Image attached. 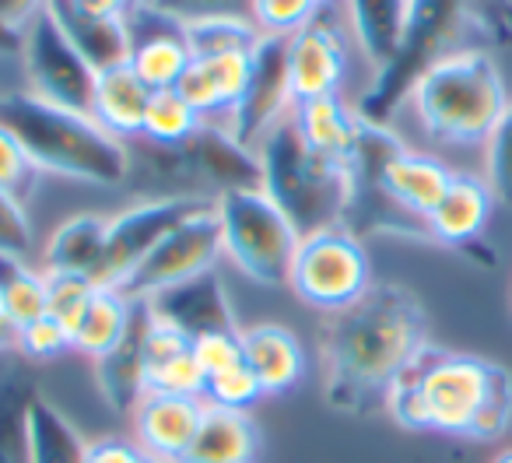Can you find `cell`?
Masks as SVG:
<instances>
[{"mask_svg":"<svg viewBox=\"0 0 512 463\" xmlns=\"http://www.w3.org/2000/svg\"><path fill=\"white\" fill-rule=\"evenodd\" d=\"M36 232H32L29 211L22 200L0 193V257H29Z\"/></svg>","mask_w":512,"mask_h":463,"instance_id":"41","label":"cell"},{"mask_svg":"<svg viewBox=\"0 0 512 463\" xmlns=\"http://www.w3.org/2000/svg\"><path fill=\"white\" fill-rule=\"evenodd\" d=\"M134 418L137 446L155 463H179L190 449L204 418V400L172 397V393H144Z\"/></svg>","mask_w":512,"mask_h":463,"instance_id":"17","label":"cell"},{"mask_svg":"<svg viewBox=\"0 0 512 463\" xmlns=\"http://www.w3.org/2000/svg\"><path fill=\"white\" fill-rule=\"evenodd\" d=\"M144 323H148V302H134V323L120 348L95 362V383L102 390V400L120 418H130L144 397Z\"/></svg>","mask_w":512,"mask_h":463,"instance_id":"21","label":"cell"},{"mask_svg":"<svg viewBox=\"0 0 512 463\" xmlns=\"http://www.w3.org/2000/svg\"><path fill=\"white\" fill-rule=\"evenodd\" d=\"M46 11L53 15V22L64 29V36L74 43V50L99 71H109V67L130 64V53H134V32H130V22L120 18V22H106V18H92L85 11L74 8V0H50Z\"/></svg>","mask_w":512,"mask_h":463,"instance_id":"20","label":"cell"},{"mask_svg":"<svg viewBox=\"0 0 512 463\" xmlns=\"http://www.w3.org/2000/svg\"><path fill=\"white\" fill-rule=\"evenodd\" d=\"M193 358L207 376H218L221 369H232L242 362V330H228V334H204L190 341Z\"/></svg>","mask_w":512,"mask_h":463,"instance_id":"43","label":"cell"},{"mask_svg":"<svg viewBox=\"0 0 512 463\" xmlns=\"http://www.w3.org/2000/svg\"><path fill=\"white\" fill-rule=\"evenodd\" d=\"M137 4H141V0H137Z\"/></svg>","mask_w":512,"mask_h":463,"instance_id":"52","label":"cell"},{"mask_svg":"<svg viewBox=\"0 0 512 463\" xmlns=\"http://www.w3.org/2000/svg\"><path fill=\"white\" fill-rule=\"evenodd\" d=\"M355 43L372 71L383 74L397 60L411 22V0H344Z\"/></svg>","mask_w":512,"mask_h":463,"instance_id":"24","label":"cell"},{"mask_svg":"<svg viewBox=\"0 0 512 463\" xmlns=\"http://www.w3.org/2000/svg\"><path fill=\"white\" fill-rule=\"evenodd\" d=\"M344 78H348V43L334 22L316 18L288 39V81L295 106L323 95H341Z\"/></svg>","mask_w":512,"mask_h":463,"instance_id":"14","label":"cell"},{"mask_svg":"<svg viewBox=\"0 0 512 463\" xmlns=\"http://www.w3.org/2000/svg\"><path fill=\"white\" fill-rule=\"evenodd\" d=\"M383 407L411 432L495 442L512 425V372L491 358L428 344L393 379Z\"/></svg>","mask_w":512,"mask_h":463,"instance_id":"2","label":"cell"},{"mask_svg":"<svg viewBox=\"0 0 512 463\" xmlns=\"http://www.w3.org/2000/svg\"><path fill=\"white\" fill-rule=\"evenodd\" d=\"M64 351H74V337H71V330L60 320H53L50 313L25 323V327L18 330V355H22L25 362H50V358L64 355Z\"/></svg>","mask_w":512,"mask_h":463,"instance_id":"40","label":"cell"},{"mask_svg":"<svg viewBox=\"0 0 512 463\" xmlns=\"http://www.w3.org/2000/svg\"><path fill=\"white\" fill-rule=\"evenodd\" d=\"M109 236V218L102 214H74L50 236L43 250V271L46 274H88L102 260Z\"/></svg>","mask_w":512,"mask_h":463,"instance_id":"27","label":"cell"},{"mask_svg":"<svg viewBox=\"0 0 512 463\" xmlns=\"http://www.w3.org/2000/svg\"><path fill=\"white\" fill-rule=\"evenodd\" d=\"M22 64L32 95L74 113H92L95 67L74 50L50 11L22 32Z\"/></svg>","mask_w":512,"mask_h":463,"instance_id":"12","label":"cell"},{"mask_svg":"<svg viewBox=\"0 0 512 463\" xmlns=\"http://www.w3.org/2000/svg\"><path fill=\"white\" fill-rule=\"evenodd\" d=\"M141 8L165 15L172 22H193L211 15H242L249 18V0H141Z\"/></svg>","mask_w":512,"mask_h":463,"instance_id":"42","label":"cell"},{"mask_svg":"<svg viewBox=\"0 0 512 463\" xmlns=\"http://www.w3.org/2000/svg\"><path fill=\"white\" fill-rule=\"evenodd\" d=\"M256 158H260V186L285 211L299 236L344 225L355 193L351 165L316 155L299 137L292 116L260 141Z\"/></svg>","mask_w":512,"mask_h":463,"instance_id":"7","label":"cell"},{"mask_svg":"<svg viewBox=\"0 0 512 463\" xmlns=\"http://www.w3.org/2000/svg\"><path fill=\"white\" fill-rule=\"evenodd\" d=\"M221 253H225V246H221V221L211 204L204 211L190 214L186 221H179L169 236L158 239V246L144 257V264L130 274V281L120 292L130 302H151L162 292H169V288L186 285V281L214 271Z\"/></svg>","mask_w":512,"mask_h":463,"instance_id":"10","label":"cell"},{"mask_svg":"<svg viewBox=\"0 0 512 463\" xmlns=\"http://www.w3.org/2000/svg\"><path fill=\"white\" fill-rule=\"evenodd\" d=\"M39 179H43L39 165L29 158L22 141L0 123V193H8V197L25 204L39 190Z\"/></svg>","mask_w":512,"mask_h":463,"instance_id":"37","label":"cell"},{"mask_svg":"<svg viewBox=\"0 0 512 463\" xmlns=\"http://www.w3.org/2000/svg\"><path fill=\"white\" fill-rule=\"evenodd\" d=\"M512 43V0H411V22L397 60L376 74L358 116L390 127L425 67L449 53Z\"/></svg>","mask_w":512,"mask_h":463,"instance_id":"3","label":"cell"},{"mask_svg":"<svg viewBox=\"0 0 512 463\" xmlns=\"http://www.w3.org/2000/svg\"><path fill=\"white\" fill-rule=\"evenodd\" d=\"M491 207H495V197H491V186L481 176L453 172L442 200L425 218L428 239L439 246H449V250L474 253L477 246H484L481 236L488 228Z\"/></svg>","mask_w":512,"mask_h":463,"instance_id":"16","label":"cell"},{"mask_svg":"<svg viewBox=\"0 0 512 463\" xmlns=\"http://www.w3.org/2000/svg\"><path fill=\"white\" fill-rule=\"evenodd\" d=\"M88 439L39 393L29 407V463H85Z\"/></svg>","mask_w":512,"mask_h":463,"instance_id":"29","label":"cell"},{"mask_svg":"<svg viewBox=\"0 0 512 463\" xmlns=\"http://www.w3.org/2000/svg\"><path fill=\"white\" fill-rule=\"evenodd\" d=\"M183 39L190 46L193 60H207V57H218V53L256 50V43L264 36L242 15H211V18L183 22Z\"/></svg>","mask_w":512,"mask_h":463,"instance_id":"31","label":"cell"},{"mask_svg":"<svg viewBox=\"0 0 512 463\" xmlns=\"http://www.w3.org/2000/svg\"><path fill=\"white\" fill-rule=\"evenodd\" d=\"M0 309L18 330L50 313L46 274L32 271L22 257H0Z\"/></svg>","mask_w":512,"mask_h":463,"instance_id":"30","label":"cell"},{"mask_svg":"<svg viewBox=\"0 0 512 463\" xmlns=\"http://www.w3.org/2000/svg\"><path fill=\"white\" fill-rule=\"evenodd\" d=\"M85 463H155L148 453H144L137 442L116 439V435H106V439L88 442Z\"/></svg>","mask_w":512,"mask_h":463,"instance_id":"45","label":"cell"},{"mask_svg":"<svg viewBox=\"0 0 512 463\" xmlns=\"http://www.w3.org/2000/svg\"><path fill=\"white\" fill-rule=\"evenodd\" d=\"M288 285L302 302L330 316L362 299L376 281L362 239L348 225H334L299 239Z\"/></svg>","mask_w":512,"mask_h":463,"instance_id":"9","label":"cell"},{"mask_svg":"<svg viewBox=\"0 0 512 463\" xmlns=\"http://www.w3.org/2000/svg\"><path fill=\"white\" fill-rule=\"evenodd\" d=\"M50 0H0V25L22 36L32 22L46 11Z\"/></svg>","mask_w":512,"mask_h":463,"instance_id":"46","label":"cell"},{"mask_svg":"<svg viewBox=\"0 0 512 463\" xmlns=\"http://www.w3.org/2000/svg\"><path fill=\"white\" fill-rule=\"evenodd\" d=\"M95 292H99V285H95L88 274H46V299H50V316L64 323V327L71 330V337H74V330H78V323L85 320V313H88V306H92Z\"/></svg>","mask_w":512,"mask_h":463,"instance_id":"34","label":"cell"},{"mask_svg":"<svg viewBox=\"0 0 512 463\" xmlns=\"http://www.w3.org/2000/svg\"><path fill=\"white\" fill-rule=\"evenodd\" d=\"M137 0H74V8L85 11L92 18H106V22H120V18H130Z\"/></svg>","mask_w":512,"mask_h":463,"instance_id":"47","label":"cell"},{"mask_svg":"<svg viewBox=\"0 0 512 463\" xmlns=\"http://www.w3.org/2000/svg\"><path fill=\"white\" fill-rule=\"evenodd\" d=\"M204 390H207V372L193 358V348L169 358V362L155 365V369H144V393H172V397L204 400Z\"/></svg>","mask_w":512,"mask_h":463,"instance_id":"35","label":"cell"},{"mask_svg":"<svg viewBox=\"0 0 512 463\" xmlns=\"http://www.w3.org/2000/svg\"><path fill=\"white\" fill-rule=\"evenodd\" d=\"M144 369H155V365L169 362V358L190 351V337L179 334L176 327H169L165 320H158L148 306V323H144Z\"/></svg>","mask_w":512,"mask_h":463,"instance_id":"44","label":"cell"},{"mask_svg":"<svg viewBox=\"0 0 512 463\" xmlns=\"http://www.w3.org/2000/svg\"><path fill=\"white\" fill-rule=\"evenodd\" d=\"M260 453V428L249 411L204 404V418L179 463H253Z\"/></svg>","mask_w":512,"mask_h":463,"instance_id":"23","label":"cell"},{"mask_svg":"<svg viewBox=\"0 0 512 463\" xmlns=\"http://www.w3.org/2000/svg\"><path fill=\"white\" fill-rule=\"evenodd\" d=\"M407 106L435 144L477 148L488 144L491 130L498 127L509 92L488 50H463L425 67L407 95Z\"/></svg>","mask_w":512,"mask_h":463,"instance_id":"5","label":"cell"},{"mask_svg":"<svg viewBox=\"0 0 512 463\" xmlns=\"http://www.w3.org/2000/svg\"><path fill=\"white\" fill-rule=\"evenodd\" d=\"M151 197H193L214 204L232 190L260 186V158L253 148L239 144L225 127L204 123L190 141L148 144L137 137L130 148V179Z\"/></svg>","mask_w":512,"mask_h":463,"instance_id":"6","label":"cell"},{"mask_svg":"<svg viewBox=\"0 0 512 463\" xmlns=\"http://www.w3.org/2000/svg\"><path fill=\"white\" fill-rule=\"evenodd\" d=\"M264 386L256 383V376L249 372L246 362L232 365V369H221L218 376H207L204 404L228 407V411H249L264 400Z\"/></svg>","mask_w":512,"mask_h":463,"instance_id":"39","label":"cell"},{"mask_svg":"<svg viewBox=\"0 0 512 463\" xmlns=\"http://www.w3.org/2000/svg\"><path fill=\"white\" fill-rule=\"evenodd\" d=\"M130 323H134V302H130L120 288H99L92 306H88L85 320L74 330V351L92 358V362H99V358H106L113 348H120Z\"/></svg>","mask_w":512,"mask_h":463,"instance_id":"28","label":"cell"},{"mask_svg":"<svg viewBox=\"0 0 512 463\" xmlns=\"http://www.w3.org/2000/svg\"><path fill=\"white\" fill-rule=\"evenodd\" d=\"M204 207L211 204L193 197H148L120 211L116 218H109L106 250H102L92 281L99 288H123L130 274L144 264V257L158 246V239L169 236L179 221L204 211Z\"/></svg>","mask_w":512,"mask_h":463,"instance_id":"11","label":"cell"},{"mask_svg":"<svg viewBox=\"0 0 512 463\" xmlns=\"http://www.w3.org/2000/svg\"><path fill=\"white\" fill-rule=\"evenodd\" d=\"M292 123L316 155H327L334 162L351 165L358 137H362V116L341 95H323V99L299 102L292 109Z\"/></svg>","mask_w":512,"mask_h":463,"instance_id":"22","label":"cell"},{"mask_svg":"<svg viewBox=\"0 0 512 463\" xmlns=\"http://www.w3.org/2000/svg\"><path fill=\"white\" fill-rule=\"evenodd\" d=\"M320 4H323V8H327V4H334V0H320Z\"/></svg>","mask_w":512,"mask_h":463,"instance_id":"51","label":"cell"},{"mask_svg":"<svg viewBox=\"0 0 512 463\" xmlns=\"http://www.w3.org/2000/svg\"><path fill=\"white\" fill-rule=\"evenodd\" d=\"M151 88L137 78L130 64L109 67L95 74V95H92V116L120 141H137L148 116Z\"/></svg>","mask_w":512,"mask_h":463,"instance_id":"25","label":"cell"},{"mask_svg":"<svg viewBox=\"0 0 512 463\" xmlns=\"http://www.w3.org/2000/svg\"><path fill=\"white\" fill-rule=\"evenodd\" d=\"M484 183L491 186L495 204L512 207V99L484 144Z\"/></svg>","mask_w":512,"mask_h":463,"instance_id":"36","label":"cell"},{"mask_svg":"<svg viewBox=\"0 0 512 463\" xmlns=\"http://www.w3.org/2000/svg\"><path fill=\"white\" fill-rule=\"evenodd\" d=\"M0 57H22V36L0 25Z\"/></svg>","mask_w":512,"mask_h":463,"instance_id":"49","label":"cell"},{"mask_svg":"<svg viewBox=\"0 0 512 463\" xmlns=\"http://www.w3.org/2000/svg\"><path fill=\"white\" fill-rule=\"evenodd\" d=\"M127 22H130V32H134L130 67L137 71V78H141L151 92H169V88H176L193 64L190 46H186V39H183V25L165 15H155V11L141 8V4H134Z\"/></svg>","mask_w":512,"mask_h":463,"instance_id":"15","label":"cell"},{"mask_svg":"<svg viewBox=\"0 0 512 463\" xmlns=\"http://www.w3.org/2000/svg\"><path fill=\"white\" fill-rule=\"evenodd\" d=\"M323 15L320 0H249V22L260 36L292 39Z\"/></svg>","mask_w":512,"mask_h":463,"instance_id":"33","label":"cell"},{"mask_svg":"<svg viewBox=\"0 0 512 463\" xmlns=\"http://www.w3.org/2000/svg\"><path fill=\"white\" fill-rule=\"evenodd\" d=\"M39 386L22 355H0V463H29V407Z\"/></svg>","mask_w":512,"mask_h":463,"instance_id":"26","label":"cell"},{"mask_svg":"<svg viewBox=\"0 0 512 463\" xmlns=\"http://www.w3.org/2000/svg\"><path fill=\"white\" fill-rule=\"evenodd\" d=\"M428 344V313L418 295L404 285H372L323 323V397L341 414H369Z\"/></svg>","mask_w":512,"mask_h":463,"instance_id":"1","label":"cell"},{"mask_svg":"<svg viewBox=\"0 0 512 463\" xmlns=\"http://www.w3.org/2000/svg\"><path fill=\"white\" fill-rule=\"evenodd\" d=\"M491 463H512V449H502V453H498Z\"/></svg>","mask_w":512,"mask_h":463,"instance_id":"50","label":"cell"},{"mask_svg":"<svg viewBox=\"0 0 512 463\" xmlns=\"http://www.w3.org/2000/svg\"><path fill=\"white\" fill-rule=\"evenodd\" d=\"M0 123L22 141L39 172L88 186H120L130 179V144L113 137L92 113L53 106L25 92H0Z\"/></svg>","mask_w":512,"mask_h":463,"instance_id":"4","label":"cell"},{"mask_svg":"<svg viewBox=\"0 0 512 463\" xmlns=\"http://www.w3.org/2000/svg\"><path fill=\"white\" fill-rule=\"evenodd\" d=\"M214 211L221 221L225 257L239 267V274H246L253 285H288L302 236L285 211L267 197L264 186L225 193L214 200Z\"/></svg>","mask_w":512,"mask_h":463,"instance_id":"8","label":"cell"},{"mask_svg":"<svg viewBox=\"0 0 512 463\" xmlns=\"http://www.w3.org/2000/svg\"><path fill=\"white\" fill-rule=\"evenodd\" d=\"M151 313L158 320H165L169 327H176L179 334H186L190 341L204 334H228V330H242L235 323V313L228 306V292L221 285L218 271H207L200 278L176 285L169 292H162L158 299L148 302Z\"/></svg>","mask_w":512,"mask_h":463,"instance_id":"18","label":"cell"},{"mask_svg":"<svg viewBox=\"0 0 512 463\" xmlns=\"http://www.w3.org/2000/svg\"><path fill=\"white\" fill-rule=\"evenodd\" d=\"M295 109L292 81H288V39L264 36L253 50V67H249V85L242 92L235 113L228 116L225 130L246 148H260L267 134L288 120Z\"/></svg>","mask_w":512,"mask_h":463,"instance_id":"13","label":"cell"},{"mask_svg":"<svg viewBox=\"0 0 512 463\" xmlns=\"http://www.w3.org/2000/svg\"><path fill=\"white\" fill-rule=\"evenodd\" d=\"M0 355H18V327L0 309Z\"/></svg>","mask_w":512,"mask_h":463,"instance_id":"48","label":"cell"},{"mask_svg":"<svg viewBox=\"0 0 512 463\" xmlns=\"http://www.w3.org/2000/svg\"><path fill=\"white\" fill-rule=\"evenodd\" d=\"M204 67L207 81L214 85L218 92V102L225 109V123L228 116L235 113L239 106L242 92L249 85V67H253V50H235V53H218V57H207V60H197Z\"/></svg>","mask_w":512,"mask_h":463,"instance_id":"38","label":"cell"},{"mask_svg":"<svg viewBox=\"0 0 512 463\" xmlns=\"http://www.w3.org/2000/svg\"><path fill=\"white\" fill-rule=\"evenodd\" d=\"M200 127H204V120L193 113V106L176 92V88H169V92H151L141 141L172 148V144L190 141V137L197 134Z\"/></svg>","mask_w":512,"mask_h":463,"instance_id":"32","label":"cell"},{"mask_svg":"<svg viewBox=\"0 0 512 463\" xmlns=\"http://www.w3.org/2000/svg\"><path fill=\"white\" fill-rule=\"evenodd\" d=\"M242 362L249 365L267 397H278L299 386L306 372V351L299 337L281 323H256L242 330Z\"/></svg>","mask_w":512,"mask_h":463,"instance_id":"19","label":"cell"}]
</instances>
